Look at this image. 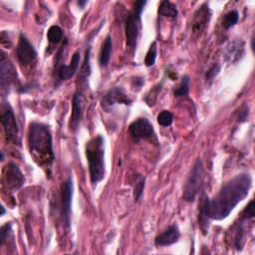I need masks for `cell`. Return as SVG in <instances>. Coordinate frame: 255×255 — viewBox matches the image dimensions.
<instances>
[{"instance_id": "d6986e66", "label": "cell", "mask_w": 255, "mask_h": 255, "mask_svg": "<svg viewBox=\"0 0 255 255\" xmlns=\"http://www.w3.org/2000/svg\"><path fill=\"white\" fill-rule=\"evenodd\" d=\"M234 237H233V244L237 250H241L245 243V229L242 225V223H238L234 227Z\"/></svg>"}, {"instance_id": "4fadbf2b", "label": "cell", "mask_w": 255, "mask_h": 255, "mask_svg": "<svg viewBox=\"0 0 255 255\" xmlns=\"http://www.w3.org/2000/svg\"><path fill=\"white\" fill-rule=\"evenodd\" d=\"M84 111V95L82 91H77L73 96L72 101V114L70 118V128L73 132L78 130V127L83 117Z\"/></svg>"}, {"instance_id": "603a6c76", "label": "cell", "mask_w": 255, "mask_h": 255, "mask_svg": "<svg viewBox=\"0 0 255 255\" xmlns=\"http://www.w3.org/2000/svg\"><path fill=\"white\" fill-rule=\"evenodd\" d=\"M90 52H91V48L89 47L86 51V55H85V61H84V65L82 67V71L81 74L79 76V80L84 81L86 80L87 77H89L90 72H91V67H90Z\"/></svg>"}, {"instance_id": "277c9868", "label": "cell", "mask_w": 255, "mask_h": 255, "mask_svg": "<svg viewBox=\"0 0 255 255\" xmlns=\"http://www.w3.org/2000/svg\"><path fill=\"white\" fill-rule=\"evenodd\" d=\"M147 1H137L135 2L134 9L128 15L126 19L125 32L127 45L134 53L137 49V42L141 29V17Z\"/></svg>"}, {"instance_id": "7a4b0ae2", "label": "cell", "mask_w": 255, "mask_h": 255, "mask_svg": "<svg viewBox=\"0 0 255 255\" xmlns=\"http://www.w3.org/2000/svg\"><path fill=\"white\" fill-rule=\"evenodd\" d=\"M28 147L37 164L43 168H51L55 156L52 135L49 128L40 123H31L28 129Z\"/></svg>"}, {"instance_id": "484cf974", "label": "cell", "mask_w": 255, "mask_h": 255, "mask_svg": "<svg viewBox=\"0 0 255 255\" xmlns=\"http://www.w3.org/2000/svg\"><path fill=\"white\" fill-rule=\"evenodd\" d=\"M160 89H161V84H160V85H158L157 87H155V88L147 95V97H146V102L148 103L149 106L155 105L156 100H157V97H158V94L159 93Z\"/></svg>"}, {"instance_id": "44dd1931", "label": "cell", "mask_w": 255, "mask_h": 255, "mask_svg": "<svg viewBox=\"0 0 255 255\" xmlns=\"http://www.w3.org/2000/svg\"><path fill=\"white\" fill-rule=\"evenodd\" d=\"M47 38L51 44H58L63 38V30L59 26L53 25L47 32Z\"/></svg>"}, {"instance_id": "1f68e13d", "label": "cell", "mask_w": 255, "mask_h": 255, "mask_svg": "<svg viewBox=\"0 0 255 255\" xmlns=\"http://www.w3.org/2000/svg\"><path fill=\"white\" fill-rule=\"evenodd\" d=\"M88 2L87 1H78V5L80 6V8H84V6L86 5Z\"/></svg>"}, {"instance_id": "8992f818", "label": "cell", "mask_w": 255, "mask_h": 255, "mask_svg": "<svg viewBox=\"0 0 255 255\" xmlns=\"http://www.w3.org/2000/svg\"><path fill=\"white\" fill-rule=\"evenodd\" d=\"M18 83V75L14 64L6 57L4 52H1L0 58V86L2 94L8 93L13 86Z\"/></svg>"}, {"instance_id": "9a60e30c", "label": "cell", "mask_w": 255, "mask_h": 255, "mask_svg": "<svg viewBox=\"0 0 255 255\" xmlns=\"http://www.w3.org/2000/svg\"><path fill=\"white\" fill-rule=\"evenodd\" d=\"M181 232L177 224H173L168 226L164 231L159 234L155 239V244L157 246H169L177 243L180 239Z\"/></svg>"}, {"instance_id": "9c48e42d", "label": "cell", "mask_w": 255, "mask_h": 255, "mask_svg": "<svg viewBox=\"0 0 255 255\" xmlns=\"http://www.w3.org/2000/svg\"><path fill=\"white\" fill-rule=\"evenodd\" d=\"M3 184L9 191H17L25 184V178L16 163L10 161L4 167Z\"/></svg>"}, {"instance_id": "f1b7e54d", "label": "cell", "mask_w": 255, "mask_h": 255, "mask_svg": "<svg viewBox=\"0 0 255 255\" xmlns=\"http://www.w3.org/2000/svg\"><path fill=\"white\" fill-rule=\"evenodd\" d=\"M10 231H11V223H6L1 227V230H0V235H1V237H0V239H1L0 242H1V244L5 243Z\"/></svg>"}, {"instance_id": "4dcf8cb0", "label": "cell", "mask_w": 255, "mask_h": 255, "mask_svg": "<svg viewBox=\"0 0 255 255\" xmlns=\"http://www.w3.org/2000/svg\"><path fill=\"white\" fill-rule=\"evenodd\" d=\"M248 118V106H244L242 109H241V112H239V116H238V121L240 123H243V122H246Z\"/></svg>"}, {"instance_id": "83f0119b", "label": "cell", "mask_w": 255, "mask_h": 255, "mask_svg": "<svg viewBox=\"0 0 255 255\" xmlns=\"http://www.w3.org/2000/svg\"><path fill=\"white\" fill-rule=\"evenodd\" d=\"M255 216V212H254V200H251L249 202V204L245 207V209L242 212V217L241 219L244 220H252Z\"/></svg>"}, {"instance_id": "cb8c5ba5", "label": "cell", "mask_w": 255, "mask_h": 255, "mask_svg": "<svg viewBox=\"0 0 255 255\" xmlns=\"http://www.w3.org/2000/svg\"><path fill=\"white\" fill-rule=\"evenodd\" d=\"M173 122H174V115L172 112L164 110L158 115V123L162 127L171 126Z\"/></svg>"}, {"instance_id": "5b68a950", "label": "cell", "mask_w": 255, "mask_h": 255, "mask_svg": "<svg viewBox=\"0 0 255 255\" xmlns=\"http://www.w3.org/2000/svg\"><path fill=\"white\" fill-rule=\"evenodd\" d=\"M202 183H203V165H202L201 159H198L193 164L191 174L185 184L183 198L189 202L193 201L201 191Z\"/></svg>"}, {"instance_id": "7c38bea8", "label": "cell", "mask_w": 255, "mask_h": 255, "mask_svg": "<svg viewBox=\"0 0 255 255\" xmlns=\"http://www.w3.org/2000/svg\"><path fill=\"white\" fill-rule=\"evenodd\" d=\"M102 107L106 110L113 108L117 104L131 105L132 100L127 96L125 91L121 87H115L111 89L102 99L101 101Z\"/></svg>"}, {"instance_id": "5bb4252c", "label": "cell", "mask_w": 255, "mask_h": 255, "mask_svg": "<svg viewBox=\"0 0 255 255\" xmlns=\"http://www.w3.org/2000/svg\"><path fill=\"white\" fill-rule=\"evenodd\" d=\"M211 18V10L207 3L202 4L198 9L194 12L192 17V31L194 33L202 32L206 26L208 25Z\"/></svg>"}, {"instance_id": "6da1fadb", "label": "cell", "mask_w": 255, "mask_h": 255, "mask_svg": "<svg viewBox=\"0 0 255 255\" xmlns=\"http://www.w3.org/2000/svg\"><path fill=\"white\" fill-rule=\"evenodd\" d=\"M252 187V179L249 174H240L225 183L219 193L211 199L203 196L199 204L198 224L203 232H208V220H225L236 205L249 193Z\"/></svg>"}, {"instance_id": "2e32d148", "label": "cell", "mask_w": 255, "mask_h": 255, "mask_svg": "<svg viewBox=\"0 0 255 255\" xmlns=\"http://www.w3.org/2000/svg\"><path fill=\"white\" fill-rule=\"evenodd\" d=\"M80 56H81L80 52L77 51L72 56V59H71V62L69 65L62 64V65L58 66V69L56 72H57V77L59 80L67 81L73 77V75L76 73V71L79 67Z\"/></svg>"}, {"instance_id": "d4e9b609", "label": "cell", "mask_w": 255, "mask_h": 255, "mask_svg": "<svg viewBox=\"0 0 255 255\" xmlns=\"http://www.w3.org/2000/svg\"><path fill=\"white\" fill-rule=\"evenodd\" d=\"M157 54H158V48H157V43L156 42H154V43L151 45L148 53H147V56L145 58V64L146 66L148 67H151L153 66L155 63H156V60H157Z\"/></svg>"}, {"instance_id": "f546056e", "label": "cell", "mask_w": 255, "mask_h": 255, "mask_svg": "<svg viewBox=\"0 0 255 255\" xmlns=\"http://www.w3.org/2000/svg\"><path fill=\"white\" fill-rule=\"evenodd\" d=\"M220 71H221V66H220L219 64L214 65V66H212V67L207 71V73H206V79H207L208 81L214 80L215 77L220 73Z\"/></svg>"}, {"instance_id": "ffe728a7", "label": "cell", "mask_w": 255, "mask_h": 255, "mask_svg": "<svg viewBox=\"0 0 255 255\" xmlns=\"http://www.w3.org/2000/svg\"><path fill=\"white\" fill-rule=\"evenodd\" d=\"M190 84H191L190 77L188 75H185L182 78V81L179 84V86L175 89L174 95L178 98L187 97L189 95V91H190Z\"/></svg>"}, {"instance_id": "ba28073f", "label": "cell", "mask_w": 255, "mask_h": 255, "mask_svg": "<svg viewBox=\"0 0 255 255\" xmlns=\"http://www.w3.org/2000/svg\"><path fill=\"white\" fill-rule=\"evenodd\" d=\"M129 132L136 142L141 140H151L156 137L154 126L146 118H140L134 121L129 126Z\"/></svg>"}, {"instance_id": "ac0fdd59", "label": "cell", "mask_w": 255, "mask_h": 255, "mask_svg": "<svg viewBox=\"0 0 255 255\" xmlns=\"http://www.w3.org/2000/svg\"><path fill=\"white\" fill-rule=\"evenodd\" d=\"M159 15L160 16H164V17H167V18H172V19H175L177 18L179 12H178V9H177V6L169 2V1H161L159 3Z\"/></svg>"}, {"instance_id": "4316f807", "label": "cell", "mask_w": 255, "mask_h": 255, "mask_svg": "<svg viewBox=\"0 0 255 255\" xmlns=\"http://www.w3.org/2000/svg\"><path fill=\"white\" fill-rule=\"evenodd\" d=\"M145 189V178L144 177H140L139 180L137 181L136 187H135V200H139L143 194Z\"/></svg>"}, {"instance_id": "3957f363", "label": "cell", "mask_w": 255, "mask_h": 255, "mask_svg": "<svg viewBox=\"0 0 255 255\" xmlns=\"http://www.w3.org/2000/svg\"><path fill=\"white\" fill-rule=\"evenodd\" d=\"M86 157L92 184L97 185L105 177V147L104 139L98 135L86 145Z\"/></svg>"}, {"instance_id": "8fae6325", "label": "cell", "mask_w": 255, "mask_h": 255, "mask_svg": "<svg viewBox=\"0 0 255 255\" xmlns=\"http://www.w3.org/2000/svg\"><path fill=\"white\" fill-rule=\"evenodd\" d=\"M16 55L19 63L24 66H29L36 61L37 52L30 41L23 34L20 35L16 49Z\"/></svg>"}, {"instance_id": "30bf717a", "label": "cell", "mask_w": 255, "mask_h": 255, "mask_svg": "<svg viewBox=\"0 0 255 255\" xmlns=\"http://www.w3.org/2000/svg\"><path fill=\"white\" fill-rule=\"evenodd\" d=\"M73 196V182L72 179H68L61 186V209L63 223L67 228L70 227L71 223V206Z\"/></svg>"}, {"instance_id": "d6a6232c", "label": "cell", "mask_w": 255, "mask_h": 255, "mask_svg": "<svg viewBox=\"0 0 255 255\" xmlns=\"http://www.w3.org/2000/svg\"><path fill=\"white\" fill-rule=\"evenodd\" d=\"M1 209H2V211H1V216H3V215L5 214V209H4V207H3V206H1Z\"/></svg>"}, {"instance_id": "52a82bcc", "label": "cell", "mask_w": 255, "mask_h": 255, "mask_svg": "<svg viewBox=\"0 0 255 255\" xmlns=\"http://www.w3.org/2000/svg\"><path fill=\"white\" fill-rule=\"evenodd\" d=\"M1 124L7 140L15 145H19V128L13 109L9 103H3L1 105Z\"/></svg>"}, {"instance_id": "e0dca14e", "label": "cell", "mask_w": 255, "mask_h": 255, "mask_svg": "<svg viewBox=\"0 0 255 255\" xmlns=\"http://www.w3.org/2000/svg\"><path fill=\"white\" fill-rule=\"evenodd\" d=\"M113 51V43H112V37L108 35L104 42L100 51L99 55V64L101 67H106L111 59V54Z\"/></svg>"}, {"instance_id": "7402d4cb", "label": "cell", "mask_w": 255, "mask_h": 255, "mask_svg": "<svg viewBox=\"0 0 255 255\" xmlns=\"http://www.w3.org/2000/svg\"><path fill=\"white\" fill-rule=\"evenodd\" d=\"M238 20H239V13L236 10H231L224 15L223 19V26L225 29H229L233 27L235 24H237Z\"/></svg>"}]
</instances>
